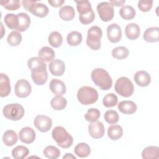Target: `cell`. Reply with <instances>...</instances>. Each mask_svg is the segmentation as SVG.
Masks as SVG:
<instances>
[{
	"label": "cell",
	"mask_w": 159,
	"mask_h": 159,
	"mask_svg": "<svg viewBox=\"0 0 159 159\" xmlns=\"http://www.w3.org/2000/svg\"><path fill=\"white\" fill-rule=\"evenodd\" d=\"M91 77L94 83L102 90H108L112 86V78L108 72L103 68L93 70Z\"/></svg>",
	"instance_id": "1"
},
{
	"label": "cell",
	"mask_w": 159,
	"mask_h": 159,
	"mask_svg": "<svg viewBox=\"0 0 159 159\" xmlns=\"http://www.w3.org/2000/svg\"><path fill=\"white\" fill-rule=\"evenodd\" d=\"M76 9L79 13V20L83 24L91 23L95 18V14L92 9L91 4L88 1H75Z\"/></svg>",
	"instance_id": "2"
},
{
	"label": "cell",
	"mask_w": 159,
	"mask_h": 159,
	"mask_svg": "<svg viewBox=\"0 0 159 159\" xmlns=\"http://www.w3.org/2000/svg\"><path fill=\"white\" fill-rule=\"evenodd\" d=\"M52 135L57 145L61 148H68L73 144L72 136L61 126L55 127L52 130Z\"/></svg>",
	"instance_id": "3"
},
{
	"label": "cell",
	"mask_w": 159,
	"mask_h": 159,
	"mask_svg": "<svg viewBox=\"0 0 159 159\" xmlns=\"http://www.w3.org/2000/svg\"><path fill=\"white\" fill-rule=\"evenodd\" d=\"M78 101L84 105H89L96 102L98 99V91L90 86H82L77 93Z\"/></svg>",
	"instance_id": "4"
},
{
	"label": "cell",
	"mask_w": 159,
	"mask_h": 159,
	"mask_svg": "<svg viewBox=\"0 0 159 159\" xmlns=\"http://www.w3.org/2000/svg\"><path fill=\"white\" fill-rule=\"evenodd\" d=\"M114 88L117 93L125 98L132 96L134 91L132 82L125 76H122L117 80Z\"/></svg>",
	"instance_id": "5"
},
{
	"label": "cell",
	"mask_w": 159,
	"mask_h": 159,
	"mask_svg": "<svg viewBox=\"0 0 159 159\" xmlns=\"http://www.w3.org/2000/svg\"><path fill=\"white\" fill-rule=\"evenodd\" d=\"M102 32L98 26H92L88 31L86 39L87 45L93 50H98L101 47V39Z\"/></svg>",
	"instance_id": "6"
},
{
	"label": "cell",
	"mask_w": 159,
	"mask_h": 159,
	"mask_svg": "<svg viewBox=\"0 0 159 159\" xmlns=\"http://www.w3.org/2000/svg\"><path fill=\"white\" fill-rule=\"evenodd\" d=\"M6 118L11 120H19L24 115L23 106L18 103H12L5 106L2 110Z\"/></svg>",
	"instance_id": "7"
},
{
	"label": "cell",
	"mask_w": 159,
	"mask_h": 159,
	"mask_svg": "<svg viewBox=\"0 0 159 159\" xmlns=\"http://www.w3.org/2000/svg\"><path fill=\"white\" fill-rule=\"evenodd\" d=\"M100 19L104 22L112 19L114 15L113 6L109 2H102L98 4L96 7Z\"/></svg>",
	"instance_id": "8"
},
{
	"label": "cell",
	"mask_w": 159,
	"mask_h": 159,
	"mask_svg": "<svg viewBox=\"0 0 159 159\" xmlns=\"http://www.w3.org/2000/svg\"><path fill=\"white\" fill-rule=\"evenodd\" d=\"M14 91L16 95L19 98H26L29 96L32 91V87L28 81L21 79L17 81Z\"/></svg>",
	"instance_id": "9"
},
{
	"label": "cell",
	"mask_w": 159,
	"mask_h": 159,
	"mask_svg": "<svg viewBox=\"0 0 159 159\" xmlns=\"http://www.w3.org/2000/svg\"><path fill=\"white\" fill-rule=\"evenodd\" d=\"M35 127L41 132H48L52 126V119L45 115H38L34 120Z\"/></svg>",
	"instance_id": "10"
},
{
	"label": "cell",
	"mask_w": 159,
	"mask_h": 159,
	"mask_svg": "<svg viewBox=\"0 0 159 159\" xmlns=\"http://www.w3.org/2000/svg\"><path fill=\"white\" fill-rule=\"evenodd\" d=\"M31 77L33 81L37 85L44 84L48 78L47 67H42L31 71Z\"/></svg>",
	"instance_id": "11"
},
{
	"label": "cell",
	"mask_w": 159,
	"mask_h": 159,
	"mask_svg": "<svg viewBox=\"0 0 159 159\" xmlns=\"http://www.w3.org/2000/svg\"><path fill=\"white\" fill-rule=\"evenodd\" d=\"M88 131L90 136L94 139L102 138L105 132L104 125L98 120L92 122L89 124Z\"/></svg>",
	"instance_id": "12"
},
{
	"label": "cell",
	"mask_w": 159,
	"mask_h": 159,
	"mask_svg": "<svg viewBox=\"0 0 159 159\" xmlns=\"http://www.w3.org/2000/svg\"><path fill=\"white\" fill-rule=\"evenodd\" d=\"M107 35L110 42L117 43L122 37V30L120 27L117 24H111L107 28Z\"/></svg>",
	"instance_id": "13"
},
{
	"label": "cell",
	"mask_w": 159,
	"mask_h": 159,
	"mask_svg": "<svg viewBox=\"0 0 159 159\" xmlns=\"http://www.w3.org/2000/svg\"><path fill=\"white\" fill-rule=\"evenodd\" d=\"M19 138L22 142L29 144L34 141L35 139V132L32 128L25 127L20 130Z\"/></svg>",
	"instance_id": "14"
},
{
	"label": "cell",
	"mask_w": 159,
	"mask_h": 159,
	"mask_svg": "<svg viewBox=\"0 0 159 159\" xmlns=\"http://www.w3.org/2000/svg\"><path fill=\"white\" fill-rule=\"evenodd\" d=\"M50 73L54 76L62 75L65 70V65L64 62L59 59L52 60L48 66Z\"/></svg>",
	"instance_id": "15"
},
{
	"label": "cell",
	"mask_w": 159,
	"mask_h": 159,
	"mask_svg": "<svg viewBox=\"0 0 159 159\" xmlns=\"http://www.w3.org/2000/svg\"><path fill=\"white\" fill-rule=\"evenodd\" d=\"M134 79L136 84L142 87L147 86L151 82L150 75L143 70L137 71L134 75Z\"/></svg>",
	"instance_id": "16"
},
{
	"label": "cell",
	"mask_w": 159,
	"mask_h": 159,
	"mask_svg": "<svg viewBox=\"0 0 159 159\" xmlns=\"http://www.w3.org/2000/svg\"><path fill=\"white\" fill-rule=\"evenodd\" d=\"M29 11L35 16L39 17H44L48 14L49 9L45 4L36 2L33 5H32Z\"/></svg>",
	"instance_id": "17"
},
{
	"label": "cell",
	"mask_w": 159,
	"mask_h": 159,
	"mask_svg": "<svg viewBox=\"0 0 159 159\" xmlns=\"http://www.w3.org/2000/svg\"><path fill=\"white\" fill-rule=\"evenodd\" d=\"M119 110L125 114H132L136 112L137 106L132 101H122L118 104Z\"/></svg>",
	"instance_id": "18"
},
{
	"label": "cell",
	"mask_w": 159,
	"mask_h": 159,
	"mask_svg": "<svg viewBox=\"0 0 159 159\" xmlns=\"http://www.w3.org/2000/svg\"><path fill=\"white\" fill-rule=\"evenodd\" d=\"M0 75V96L3 98L7 96L11 92L10 80L7 75L4 73H1Z\"/></svg>",
	"instance_id": "19"
},
{
	"label": "cell",
	"mask_w": 159,
	"mask_h": 159,
	"mask_svg": "<svg viewBox=\"0 0 159 159\" xmlns=\"http://www.w3.org/2000/svg\"><path fill=\"white\" fill-rule=\"evenodd\" d=\"M49 87L53 93L57 95H63L66 93V86L64 83L58 79H52Z\"/></svg>",
	"instance_id": "20"
},
{
	"label": "cell",
	"mask_w": 159,
	"mask_h": 159,
	"mask_svg": "<svg viewBox=\"0 0 159 159\" xmlns=\"http://www.w3.org/2000/svg\"><path fill=\"white\" fill-rule=\"evenodd\" d=\"M143 39L148 42H157L159 41V28L158 27H149L145 30L143 35Z\"/></svg>",
	"instance_id": "21"
},
{
	"label": "cell",
	"mask_w": 159,
	"mask_h": 159,
	"mask_svg": "<svg viewBox=\"0 0 159 159\" xmlns=\"http://www.w3.org/2000/svg\"><path fill=\"white\" fill-rule=\"evenodd\" d=\"M125 33L129 39L135 40L140 34V27L135 23H130L126 25Z\"/></svg>",
	"instance_id": "22"
},
{
	"label": "cell",
	"mask_w": 159,
	"mask_h": 159,
	"mask_svg": "<svg viewBox=\"0 0 159 159\" xmlns=\"http://www.w3.org/2000/svg\"><path fill=\"white\" fill-rule=\"evenodd\" d=\"M39 57L44 61L49 62L52 61L55 56L53 50L49 47H43L40 48L38 53Z\"/></svg>",
	"instance_id": "23"
},
{
	"label": "cell",
	"mask_w": 159,
	"mask_h": 159,
	"mask_svg": "<svg viewBox=\"0 0 159 159\" xmlns=\"http://www.w3.org/2000/svg\"><path fill=\"white\" fill-rule=\"evenodd\" d=\"M144 159H157L159 158V148L157 146H149L145 148L142 152Z\"/></svg>",
	"instance_id": "24"
},
{
	"label": "cell",
	"mask_w": 159,
	"mask_h": 159,
	"mask_svg": "<svg viewBox=\"0 0 159 159\" xmlns=\"http://www.w3.org/2000/svg\"><path fill=\"white\" fill-rule=\"evenodd\" d=\"M58 14L60 17L66 21L72 20L75 16L74 8L70 6H64L61 7L59 10Z\"/></svg>",
	"instance_id": "25"
},
{
	"label": "cell",
	"mask_w": 159,
	"mask_h": 159,
	"mask_svg": "<svg viewBox=\"0 0 159 159\" xmlns=\"http://www.w3.org/2000/svg\"><path fill=\"white\" fill-rule=\"evenodd\" d=\"M19 18V26L17 28L18 31L24 32L29 27L30 24V19L29 15L24 12H20L17 14Z\"/></svg>",
	"instance_id": "26"
},
{
	"label": "cell",
	"mask_w": 159,
	"mask_h": 159,
	"mask_svg": "<svg viewBox=\"0 0 159 159\" xmlns=\"http://www.w3.org/2000/svg\"><path fill=\"white\" fill-rule=\"evenodd\" d=\"M74 151L78 157L80 158H85L89 155L91 153V148L86 143L81 142L76 145Z\"/></svg>",
	"instance_id": "27"
},
{
	"label": "cell",
	"mask_w": 159,
	"mask_h": 159,
	"mask_svg": "<svg viewBox=\"0 0 159 159\" xmlns=\"http://www.w3.org/2000/svg\"><path fill=\"white\" fill-rule=\"evenodd\" d=\"M17 134L12 130H6L2 136V141L6 146H12L17 142Z\"/></svg>",
	"instance_id": "28"
},
{
	"label": "cell",
	"mask_w": 159,
	"mask_h": 159,
	"mask_svg": "<svg viewBox=\"0 0 159 159\" xmlns=\"http://www.w3.org/2000/svg\"><path fill=\"white\" fill-rule=\"evenodd\" d=\"M108 137L113 140H116L119 139L123 135V130L120 125H112L107 130Z\"/></svg>",
	"instance_id": "29"
},
{
	"label": "cell",
	"mask_w": 159,
	"mask_h": 159,
	"mask_svg": "<svg viewBox=\"0 0 159 159\" xmlns=\"http://www.w3.org/2000/svg\"><path fill=\"white\" fill-rule=\"evenodd\" d=\"M4 20L8 28L17 30L19 26V18L17 14L8 13L5 16Z\"/></svg>",
	"instance_id": "30"
},
{
	"label": "cell",
	"mask_w": 159,
	"mask_h": 159,
	"mask_svg": "<svg viewBox=\"0 0 159 159\" xmlns=\"http://www.w3.org/2000/svg\"><path fill=\"white\" fill-rule=\"evenodd\" d=\"M50 104L52 107L55 110H63L66 106L67 101L63 96L60 95H57L52 99Z\"/></svg>",
	"instance_id": "31"
},
{
	"label": "cell",
	"mask_w": 159,
	"mask_h": 159,
	"mask_svg": "<svg viewBox=\"0 0 159 159\" xmlns=\"http://www.w3.org/2000/svg\"><path fill=\"white\" fill-rule=\"evenodd\" d=\"M66 40L70 45L77 46L82 42V35L78 31H72L68 34Z\"/></svg>",
	"instance_id": "32"
},
{
	"label": "cell",
	"mask_w": 159,
	"mask_h": 159,
	"mask_svg": "<svg viewBox=\"0 0 159 159\" xmlns=\"http://www.w3.org/2000/svg\"><path fill=\"white\" fill-rule=\"evenodd\" d=\"M48 42L53 47L58 48L63 43V37L58 32L53 31L48 36Z\"/></svg>",
	"instance_id": "33"
},
{
	"label": "cell",
	"mask_w": 159,
	"mask_h": 159,
	"mask_svg": "<svg viewBox=\"0 0 159 159\" xmlns=\"http://www.w3.org/2000/svg\"><path fill=\"white\" fill-rule=\"evenodd\" d=\"M119 14L122 19L129 20L134 18L135 16V11L130 6H125L120 8Z\"/></svg>",
	"instance_id": "34"
},
{
	"label": "cell",
	"mask_w": 159,
	"mask_h": 159,
	"mask_svg": "<svg viewBox=\"0 0 159 159\" xmlns=\"http://www.w3.org/2000/svg\"><path fill=\"white\" fill-rule=\"evenodd\" d=\"M29 149L24 145H18L12 150V155L15 159H22L29 155Z\"/></svg>",
	"instance_id": "35"
},
{
	"label": "cell",
	"mask_w": 159,
	"mask_h": 159,
	"mask_svg": "<svg viewBox=\"0 0 159 159\" xmlns=\"http://www.w3.org/2000/svg\"><path fill=\"white\" fill-rule=\"evenodd\" d=\"M7 41L9 45L12 47L17 46L22 42V35L18 31L13 30L8 35Z\"/></svg>",
	"instance_id": "36"
},
{
	"label": "cell",
	"mask_w": 159,
	"mask_h": 159,
	"mask_svg": "<svg viewBox=\"0 0 159 159\" xmlns=\"http://www.w3.org/2000/svg\"><path fill=\"white\" fill-rule=\"evenodd\" d=\"M43 155L48 158L56 159L60 155V150L55 146L48 145L45 148L43 151Z\"/></svg>",
	"instance_id": "37"
},
{
	"label": "cell",
	"mask_w": 159,
	"mask_h": 159,
	"mask_svg": "<svg viewBox=\"0 0 159 159\" xmlns=\"http://www.w3.org/2000/svg\"><path fill=\"white\" fill-rule=\"evenodd\" d=\"M129 50L123 46L117 47L114 48L112 51V56L119 60H122L127 58L129 55Z\"/></svg>",
	"instance_id": "38"
},
{
	"label": "cell",
	"mask_w": 159,
	"mask_h": 159,
	"mask_svg": "<svg viewBox=\"0 0 159 159\" xmlns=\"http://www.w3.org/2000/svg\"><path fill=\"white\" fill-rule=\"evenodd\" d=\"M27 66L32 71L34 69L47 66V65L45 63V61L39 57H34L29 59L27 61Z\"/></svg>",
	"instance_id": "39"
},
{
	"label": "cell",
	"mask_w": 159,
	"mask_h": 159,
	"mask_svg": "<svg viewBox=\"0 0 159 159\" xmlns=\"http://www.w3.org/2000/svg\"><path fill=\"white\" fill-rule=\"evenodd\" d=\"M118 102L117 97L114 93H109L104 96L102 99V103L106 107H112L115 106Z\"/></svg>",
	"instance_id": "40"
},
{
	"label": "cell",
	"mask_w": 159,
	"mask_h": 159,
	"mask_svg": "<svg viewBox=\"0 0 159 159\" xmlns=\"http://www.w3.org/2000/svg\"><path fill=\"white\" fill-rule=\"evenodd\" d=\"M104 117L105 120L110 124H116L119 119V116L118 113L114 110L107 111L104 114Z\"/></svg>",
	"instance_id": "41"
},
{
	"label": "cell",
	"mask_w": 159,
	"mask_h": 159,
	"mask_svg": "<svg viewBox=\"0 0 159 159\" xmlns=\"http://www.w3.org/2000/svg\"><path fill=\"white\" fill-rule=\"evenodd\" d=\"M100 116H101V112L96 108L89 109L87 112L86 113V114H84L85 119L87 121L91 122L97 120Z\"/></svg>",
	"instance_id": "42"
},
{
	"label": "cell",
	"mask_w": 159,
	"mask_h": 159,
	"mask_svg": "<svg viewBox=\"0 0 159 159\" xmlns=\"http://www.w3.org/2000/svg\"><path fill=\"white\" fill-rule=\"evenodd\" d=\"M0 4L5 9L9 11H15L20 7V3L19 0L1 1Z\"/></svg>",
	"instance_id": "43"
},
{
	"label": "cell",
	"mask_w": 159,
	"mask_h": 159,
	"mask_svg": "<svg viewBox=\"0 0 159 159\" xmlns=\"http://www.w3.org/2000/svg\"><path fill=\"white\" fill-rule=\"evenodd\" d=\"M152 0H140L138 2V7L142 12H148L152 7Z\"/></svg>",
	"instance_id": "44"
},
{
	"label": "cell",
	"mask_w": 159,
	"mask_h": 159,
	"mask_svg": "<svg viewBox=\"0 0 159 159\" xmlns=\"http://www.w3.org/2000/svg\"><path fill=\"white\" fill-rule=\"evenodd\" d=\"M36 2H37V1H31V0H29V1H22V4L23 5L24 8L27 11H29L30 7L32 6V5H33L34 3H35Z\"/></svg>",
	"instance_id": "45"
},
{
	"label": "cell",
	"mask_w": 159,
	"mask_h": 159,
	"mask_svg": "<svg viewBox=\"0 0 159 159\" xmlns=\"http://www.w3.org/2000/svg\"><path fill=\"white\" fill-rule=\"evenodd\" d=\"M65 2V1L63 0H53V1H51V0H48V2L53 7H60L61 6L63 3Z\"/></svg>",
	"instance_id": "46"
},
{
	"label": "cell",
	"mask_w": 159,
	"mask_h": 159,
	"mask_svg": "<svg viewBox=\"0 0 159 159\" xmlns=\"http://www.w3.org/2000/svg\"><path fill=\"white\" fill-rule=\"evenodd\" d=\"M125 0H121V1H110V3L111 4V5L112 6H117V7H119V6H122L124 5V4L125 3Z\"/></svg>",
	"instance_id": "47"
},
{
	"label": "cell",
	"mask_w": 159,
	"mask_h": 159,
	"mask_svg": "<svg viewBox=\"0 0 159 159\" xmlns=\"http://www.w3.org/2000/svg\"><path fill=\"white\" fill-rule=\"evenodd\" d=\"M75 158V159H76V157H75V156H73L72 154H71V153H66V155H65L64 157H63V159H65V158Z\"/></svg>",
	"instance_id": "48"
}]
</instances>
